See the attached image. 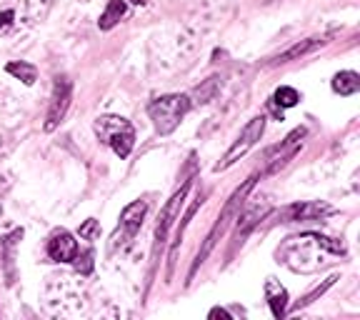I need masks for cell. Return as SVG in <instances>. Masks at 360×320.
<instances>
[{
	"instance_id": "6da1fadb",
	"label": "cell",
	"mask_w": 360,
	"mask_h": 320,
	"mask_svg": "<svg viewBox=\"0 0 360 320\" xmlns=\"http://www.w3.org/2000/svg\"><path fill=\"white\" fill-rule=\"evenodd\" d=\"M255 180H258V178H255V175H253V178H248L245 183H243V186L238 188V191L233 193L231 198H228V203H225V208L220 210L218 220H215L213 231L208 233V238H205V243H202V248H200V250H198L195 263H193V270H191V276H195V270L200 268L202 263H205V258H208V255H210V250H213V248H215V243H218L220 238L225 236V231H228V225H231V218H236L238 210L243 208V203H245L248 193L253 191Z\"/></svg>"
},
{
	"instance_id": "7a4b0ae2",
	"label": "cell",
	"mask_w": 360,
	"mask_h": 320,
	"mask_svg": "<svg viewBox=\"0 0 360 320\" xmlns=\"http://www.w3.org/2000/svg\"><path fill=\"white\" fill-rule=\"evenodd\" d=\"M191 110V98L173 93V96H160L148 105V115H150L153 125L160 135H170L180 125V120L186 118V113Z\"/></svg>"
},
{
	"instance_id": "3957f363",
	"label": "cell",
	"mask_w": 360,
	"mask_h": 320,
	"mask_svg": "<svg viewBox=\"0 0 360 320\" xmlns=\"http://www.w3.org/2000/svg\"><path fill=\"white\" fill-rule=\"evenodd\" d=\"M93 130H96L98 141L110 146L112 153L118 158H128L130 153H133L135 130H133V125L125 118H120V115H103V118L96 120Z\"/></svg>"
},
{
	"instance_id": "277c9868",
	"label": "cell",
	"mask_w": 360,
	"mask_h": 320,
	"mask_svg": "<svg viewBox=\"0 0 360 320\" xmlns=\"http://www.w3.org/2000/svg\"><path fill=\"white\" fill-rule=\"evenodd\" d=\"M263 130H265V118H263V115H255V118L248 120V125L243 128V133L238 135V141L233 143L231 148H228V153L223 155V160L215 165V173H220V170H228L231 165H236L238 160H240V158L245 155V153L260 141Z\"/></svg>"
},
{
	"instance_id": "5b68a950",
	"label": "cell",
	"mask_w": 360,
	"mask_h": 320,
	"mask_svg": "<svg viewBox=\"0 0 360 320\" xmlns=\"http://www.w3.org/2000/svg\"><path fill=\"white\" fill-rule=\"evenodd\" d=\"M70 98H73V85H70V80H68L65 75H58V78L53 80L51 108H48V115H45V125H43L48 133H53V130L63 123L68 108H70Z\"/></svg>"
},
{
	"instance_id": "8992f818",
	"label": "cell",
	"mask_w": 360,
	"mask_h": 320,
	"mask_svg": "<svg viewBox=\"0 0 360 320\" xmlns=\"http://www.w3.org/2000/svg\"><path fill=\"white\" fill-rule=\"evenodd\" d=\"M148 213V203L146 200H135L130 205H125L123 213H120V228L118 233L112 236V248H123L125 243H130L138 231L143 228V218Z\"/></svg>"
},
{
	"instance_id": "52a82bcc",
	"label": "cell",
	"mask_w": 360,
	"mask_h": 320,
	"mask_svg": "<svg viewBox=\"0 0 360 320\" xmlns=\"http://www.w3.org/2000/svg\"><path fill=\"white\" fill-rule=\"evenodd\" d=\"M305 135H308V130H305L303 125L292 130L285 141H283V146H278L276 151L268 155V168H265V175H273V173H278L281 168H285L288 160H292V158L298 155V151H300V146H303Z\"/></svg>"
},
{
	"instance_id": "ba28073f",
	"label": "cell",
	"mask_w": 360,
	"mask_h": 320,
	"mask_svg": "<svg viewBox=\"0 0 360 320\" xmlns=\"http://www.w3.org/2000/svg\"><path fill=\"white\" fill-rule=\"evenodd\" d=\"M188 191H191V180H186L183 188L175 191L173 198L165 203V208H163V213H160V220H158V228H155V248L163 245L165 238H168L170 228H173L175 218H178L180 208H183V203H186V198H188Z\"/></svg>"
},
{
	"instance_id": "9c48e42d",
	"label": "cell",
	"mask_w": 360,
	"mask_h": 320,
	"mask_svg": "<svg viewBox=\"0 0 360 320\" xmlns=\"http://www.w3.org/2000/svg\"><path fill=\"white\" fill-rule=\"evenodd\" d=\"M78 255V243L68 231H56L48 241V258L56 263H73Z\"/></svg>"
},
{
	"instance_id": "30bf717a",
	"label": "cell",
	"mask_w": 360,
	"mask_h": 320,
	"mask_svg": "<svg viewBox=\"0 0 360 320\" xmlns=\"http://www.w3.org/2000/svg\"><path fill=\"white\" fill-rule=\"evenodd\" d=\"M333 208L321 200H310V203H295V205H288L285 208V223H295V220H315L323 218V215H330Z\"/></svg>"
},
{
	"instance_id": "8fae6325",
	"label": "cell",
	"mask_w": 360,
	"mask_h": 320,
	"mask_svg": "<svg viewBox=\"0 0 360 320\" xmlns=\"http://www.w3.org/2000/svg\"><path fill=\"white\" fill-rule=\"evenodd\" d=\"M265 298H268V305L273 310V318H285L288 313V290L276 281V278H268L265 281Z\"/></svg>"
},
{
	"instance_id": "7c38bea8",
	"label": "cell",
	"mask_w": 360,
	"mask_h": 320,
	"mask_svg": "<svg viewBox=\"0 0 360 320\" xmlns=\"http://www.w3.org/2000/svg\"><path fill=\"white\" fill-rule=\"evenodd\" d=\"M328 40L326 38H308V40H300V43H295L292 48H288L285 53H281V56L276 58V65H283V63H290V60H295V58H300V56H305V53H313L315 48H323Z\"/></svg>"
},
{
	"instance_id": "4fadbf2b",
	"label": "cell",
	"mask_w": 360,
	"mask_h": 320,
	"mask_svg": "<svg viewBox=\"0 0 360 320\" xmlns=\"http://www.w3.org/2000/svg\"><path fill=\"white\" fill-rule=\"evenodd\" d=\"M125 13H128L125 0H110V3H108V8L103 11V15L98 18V28H101V30L115 28V25L120 23V18H125Z\"/></svg>"
},
{
	"instance_id": "5bb4252c",
	"label": "cell",
	"mask_w": 360,
	"mask_h": 320,
	"mask_svg": "<svg viewBox=\"0 0 360 320\" xmlns=\"http://www.w3.org/2000/svg\"><path fill=\"white\" fill-rule=\"evenodd\" d=\"M333 90H335L338 96H355L360 90V75L355 73V70H343V73H338L335 78H333Z\"/></svg>"
},
{
	"instance_id": "9a60e30c",
	"label": "cell",
	"mask_w": 360,
	"mask_h": 320,
	"mask_svg": "<svg viewBox=\"0 0 360 320\" xmlns=\"http://www.w3.org/2000/svg\"><path fill=\"white\" fill-rule=\"evenodd\" d=\"M8 73L11 75H15L18 80H22L25 85H33L35 83V75H38V70H35V65H30V63H25V60H20V63H8V68H6Z\"/></svg>"
},
{
	"instance_id": "2e32d148",
	"label": "cell",
	"mask_w": 360,
	"mask_h": 320,
	"mask_svg": "<svg viewBox=\"0 0 360 320\" xmlns=\"http://www.w3.org/2000/svg\"><path fill=\"white\" fill-rule=\"evenodd\" d=\"M273 101H276L281 108H292V105H298L300 93H298L295 88H290V85H281V88L276 90V96H273Z\"/></svg>"
},
{
	"instance_id": "e0dca14e",
	"label": "cell",
	"mask_w": 360,
	"mask_h": 320,
	"mask_svg": "<svg viewBox=\"0 0 360 320\" xmlns=\"http://www.w3.org/2000/svg\"><path fill=\"white\" fill-rule=\"evenodd\" d=\"M268 213V205H263V208H255V210H250V213H245L243 215V223H238V231H243V233H248L250 231V228H253L255 223H258L260 218H263V215Z\"/></svg>"
},
{
	"instance_id": "ac0fdd59",
	"label": "cell",
	"mask_w": 360,
	"mask_h": 320,
	"mask_svg": "<svg viewBox=\"0 0 360 320\" xmlns=\"http://www.w3.org/2000/svg\"><path fill=\"white\" fill-rule=\"evenodd\" d=\"M335 281H338V276H330V278H328V281H326V283H323V286H318V288H315V290H313V293H308V295H305V298H303V300H300V303H298V305H295V310H300V308H305V305H310V303H313V300H315V298H321L323 293H326V290H328V288H330V286H333V283H335Z\"/></svg>"
},
{
	"instance_id": "d6986e66",
	"label": "cell",
	"mask_w": 360,
	"mask_h": 320,
	"mask_svg": "<svg viewBox=\"0 0 360 320\" xmlns=\"http://www.w3.org/2000/svg\"><path fill=\"white\" fill-rule=\"evenodd\" d=\"M80 238L83 241H96L98 236H101V225H98V220L96 218H88L83 225H80Z\"/></svg>"
},
{
	"instance_id": "ffe728a7",
	"label": "cell",
	"mask_w": 360,
	"mask_h": 320,
	"mask_svg": "<svg viewBox=\"0 0 360 320\" xmlns=\"http://www.w3.org/2000/svg\"><path fill=\"white\" fill-rule=\"evenodd\" d=\"M73 263H75V268L83 273V276H88L90 270H93V253L88 250V253H83V255H75Z\"/></svg>"
},
{
	"instance_id": "44dd1931",
	"label": "cell",
	"mask_w": 360,
	"mask_h": 320,
	"mask_svg": "<svg viewBox=\"0 0 360 320\" xmlns=\"http://www.w3.org/2000/svg\"><path fill=\"white\" fill-rule=\"evenodd\" d=\"M215 80H218V78H210L208 83L202 85V88L195 90V98H200V101H195V103H208L210 98H213V93H215Z\"/></svg>"
},
{
	"instance_id": "7402d4cb",
	"label": "cell",
	"mask_w": 360,
	"mask_h": 320,
	"mask_svg": "<svg viewBox=\"0 0 360 320\" xmlns=\"http://www.w3.org/2000/svg\"><path fill=\"white\" fill-rule=\"evenodd\" d=\"M13 18H15V13H13V11H3V13H0V28H8V25L13 23Z\"/></svg>"
},
{
	"instance_id": "603a6c76",
	"label": "cell",
	"mask_w": 360,
	"mask_h": 320,
	"mask_svg": "<svg viewBox=\"0 0 360 320\" xmlns=\"http://www.w3.org/2000/svg\"><path fill=\"white\" fill-rule=\"evenodd\" d=\"M218 315H223V318H228V313H225V310H220V308L210 310V318H218Z\"/></svg>"
},
{
	"instance_id": "cb8c5ba5",
	"label": "cell",
	"mask_w": 360,
	"mask_h": 320,
	"mask_svg": "<svg viewBox=\"0 0 360 320\" xmlns=\"http://www.w3.org/2000/svg\"><path fill=\"white\" fill-rule=\"evenodd\" d=\"M130 3H133V6H143V3H146V0H130Z\"/></svg>"
}]
</instances>
